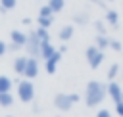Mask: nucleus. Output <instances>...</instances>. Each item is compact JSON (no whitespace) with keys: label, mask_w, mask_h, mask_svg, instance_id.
<instances>
[{"label":"nucleus","mask_w":123,"mask_h":117,"mask_svg":"<svg viewBox=\"0 0 123 117\" xmlns=\"http://www.w3.org/2000/svg\"><path fill=\"white\" fill-rule=\"evenodd\" d=\"M108 96V84L100 82V81H88L86 86H85V94H83V100L88 107H98L104 98Z\"/></svg>","instance_id":"1"},{"label":"nucleus","mask_w":123,"mask_h":117,"mask_svg":"<svg viewBox=\"0 0 123 117\" xmlns=\"http://www.w3.org/2000/svg\"><path fill=\"white\" fill-rule=\"evenodd\" d=\"M15 96L23 102V104H29V102H33L35 100V84L27 79V81H17V84H15Z\"/></svg>","instance_id":"2"},{"label":"nucleus","mask_w":123,"mask_h":117,"mask_svg":"<svg viewBox=\"0 0 123 117\" xmlns=\"http://www.w3.org/2000/svg\"><path fill=\"white\" fill-rule=\"evenodd\" d=\"M27 38H29V33H23V31H19V29H13V31L10 33V44H8L10 52H19V50H23L25 44H27Z\"/></svg>","instance_id":"3"},{"label":"nucleus","mask_w":123,"mask_h":117,"mask_svg":"<svg viewBox=\"0 0 123 117\" xmlns=\"http://www.w3.org/2000/svg\"><path fill=\"white\" fill-rule=\"evenodd\" d=\"M25 50H27V56H31V58H38V59H40L42 40H40V36L37 35V31H31V33H29V38H27Z\"/></svg>","instance_id":"4"},{"label":"nucleus","mask_w":123,"mask_h":117,"mask_svg":"<svg viewBox=\"0 0 123 117\" xmlns=\"http://www.w3.org/2000/svg\"><path fill=\"white\" fill-rule=\"evenodd\" d=\"M85 58H86L90 69H98V67L102 65V61H104V50H100L98 46L92 44V46H88V48L85 50Z\"/></svg>","instance_id":"5"},{"label":"nucleus","mask_w":123,"mask_h":117,"mask_svg":"<svg viewBox=\"0 0 123 117\" xmlns=\"http://www.w3.org/2000/svg\"><path fill=\"white\" fill-rule=\"evenodd\" d=\"M54 105L60 109V111H69L73 107V100H71V94H65V92H60L54 96Z\"/></svg>","instance_id":"6"},{"label":"nucleus","mask_w":123,"mask_h":117,"mask_svg":"<svg viewBox=\"0 0 123 117\" xmlns=\"http://www.w3.org/2000/svg\"><path fill=\"white\" fill-rule=\"evenodd\" d=\"M38 69H40L38 58H31V56H29L27 67H25V71H23V77H25V79H35V77H38Z\"/></svg>","instance_id":"7"},{"label":"nucleus","mask_w":123,"mask_h":117,"mask_svg":"<svg viewBox=\"0 0 123 117\" xmlns=\"http://www.w3.org/2000/svg\"><path fill=\"white\" fill-rule=\"evenodd\" d=\"M108 96L113 100V104L123 100V88H121V84L117 81H110L108 82Z\"/></svg>","instance_id":"8"},{"label":"nucleus","mask_w":123,"mask_h":117,"mask_svg":"<svg viewBox=\"0 0 123 117\" xmlns=\"http://www.w3.org/2000/svg\"><path fill=\"white\" fill-rule=\"evenodd\" d=\"M62 56H63V54H62L60 50H56V54H54L52 58L44 59V69H46V73H48V75H54V73H56V69H58V63H60Z\"/></svg>","instance_id":"9"},{"label":"nucleus","mask_w":123,"mask_h":117,"mask_svg":"<svg viewBox=\"0 0 123 117\" xmlns=\"http://www.w3.org/2000/svg\"><path fill=\"white\" fill-rule=\"evenodd\" d=\"M73 33H75V27H73V25H63V27L58 31V38H60L62 42H67V40L73 38Z\"/></svg>","instance_id":"10"},{"label":"nucleus","mask_w":123,"mask_h":117,"mask_svg":"<svg viewBox=\"0 0 123 117\" xmlns=\"http://www.w3.org/2000/svg\"><path fill=\"white\" fill-rule=\"evenodd\" d=\"M27 61H29V56H17V58L13 59V71H15L17 75H23V71H25V67H27Z\"/></svg>","instance_id":"11"},{"label":"nucleus","mask_w":123,"mask_h":117,"mask_svg":"<svg viewBox=\"0 0 123 117\" xmlns=\"http://www.w3.org/2000/svg\"><path fill=\"white\" fill-rule=\"evenodd\" d=\"M106 23L110 25V27H119V12H115V10H106Z\"/></svg>","instance_id":"12"},{"label":"nucleus","mask_w":123,"mask_h":117,"mask_svg":"<svg viewBox=\"0 0 123 117\" xmlns=\"http://www.w3.org/2000/svg\"><path fill=\"white\" fill-rule=\"evenodd\" d=\"M110 42H111L110 35H96V38H94V46H98L100 50H108Z\"/></svg>","instance_id":"13"},{"label":"nucleus","mask_w":123,"mask_h":117,"mask_svg":"<svg viewBox=\"0 0 123 117\" xmlns=\"http://www.w3.org/2000/svg\"><path fill=\"white\" fill-rule=\"evenodd\" d=\"M56 50H58V48H54V44H52V42H42L40 59H48V58H52V56L56 54Z\"/></svg>","instance_id":"14"},{"label":"nucleus","mask_w":123,"mask_h":117,"mask_svg":"<svg viewBox=\"0 0 123 117\" xmlns=\"http://www.w3.org/2000/svg\"><path fill=\"white\" fill-rule=\"evenodd\" d=\"M15 102V96L12 92H0V107H12Z\"/></svg>","instance_id":"15"},{"label":"nucleus","mask_w":123,"mask_h":117,"mask_svg":"<svg viewBox=\"0 0 123 117\" xmlns=\"http://www.w3.org/2000/svg\"><path fill=\"white\" fill-rule=\"evenodd\" d=\"M12 86H13V81L8 75H0V92H12Z\"/></svg>","instance_id":"16"},{"label":"nucleus","mask_w":123,"mask_h":117,"mask_svg":"<svg viewBox=\"0 0 123 117\" xmlns=\"http://www.w3.org/2000/svg\"><path fill=\"white\" fill-rule=\"evenodd\" d=\"M88 19H90V15H88L86 12H77V13L73 15V23H75V25H86Z\"/></svg>","instance_id":"17"},{"label":"nucleus","mask_w":123,"mask_h":117,"mask_svg":"<svg viewBox=\"0 0 123 117\" xmlns=\"http://www.w3.org/2000/svg\"><path fill=\"white\" fill-rule=\"evenodd\" d=\"M54 23V17H44V15H37V27H44V29H50Z\"/></svg>","instance_id":"18"},{"label":"nucleus","mask_w":123,"mask_h":117,"mask_svg":"<svg viewBox=\"0 0 123 117\" xmlns=\"http://www.w3.org/2000/svg\"><path fill=\"white\" fill-rule=\"evenodd\" d=\"M46 4L52 8V12H54V13H60V12L65 8V0H48Z\"/></svg>","instance_id":"19"},{"label":"nucleus","mask_w":123,"mask_h":117,"mask_svg":"<svg viewBox=\"0 0 123 117\" xmlns=\"http://www.w3.org/2000/svg\"><path fill=\"white\" fill-rule=\"evenodd\" d=\"M15 6H17V0H0V12H2V13L13 10Z\"/></svg>","instance_id":"20"},{"label":"nucleus","mask_w":123,"mask_h":117,"mask_svg":"<svg viewBox=\"0 0 123 117\" xmlns=\"http://www.w3.org/2000/svg\"><path fill=\"white\" fill-rule=\"evenodd\" d=\"M121 73V67H119V63H111L110 65V69H108V81H115V77Z\"/></svg>","instance_id":"21"},{"label":"nucleus","mask_w":123,"mask_h":117,"mask_svg":"<svg viewBox=\"0 0 123 117\" xmlns=\"http://www.w3.org/2000/svg\"><path fill=\"white\" fill-rule=\"evenodd\" d=\"M92 25H94V29H96V33H98V35H108V27H106L108 23H104V21L96 19V21H94Z\"/></svg>","instance_id":"22"},{"label":"nucleus","mask_w":123,"mask_h":117,"mask_svg":"<svg viewBox=\"0 0 123 117\" xmlns=\"http://www.w3.org/2000/svg\"><path fill=\"white\" fill-rule=\"evenodd\" d=\"M38 15H44V17H54L56 13L52 12V8H50L48 4H42V6L38 8Z\"/></svg>","instance_id":"23"},{"label":"nucleus","mask_w":123,"mask_h":117,"mask_svg":"<svg viewBox=\"0 0 123 117\" xmlns=\"http://www.w3.org/2000/svg\"><path fill=\"white\" fill-rule=\"evenodd\" d=\"M35 31H37V35L40 36V40H42V42H50V35H48V29H44V27H37Z\"/></svg>","instance_id":"24"},{"label":"nucleus","mask_w":123,"mask_h":117,"mask_svg":"<svg viewBox=\"0 0 123 117\" xmlns=\"http://www.w3.org/2000/svg\"><path fill=\"white\" fill-rule=\"evenodd\" d=\"M110 48H111L113 52H121V50H123V44H121L119 40H115V38H111V42H110Z\"/></svg>","instance_id":"25"},{"label":"nucleus","mask_w":123,"mask_h":117,"mask_svg":"<svg viewBox=\"0 0 123 117\" xmlns=\"http://www.w3.org/2000/svg\"><path fill=\"white\" fill-rule=\"evenodd\" d=\"M115 113H117L119 117H123V100H121V102H115Z\"/></svg>","instance_id":"26"},{"label":"nucleus","mask_w":123,"mask_h":117,"mask_svg":"<svg viewBox=\"0 0 123 117\" xmlns=\"http://www.w3.org/2000/svg\"><path fill=\"white\" fill-rule=\"evenodd\" d=\"M96 117H113V115L110 109H100V111H96Z\"/></svg>","instance_id":"27"},{"label":"nucleus","mask_w":123,"mask_h":117,"mask_svg":"<svg viewBox=\"0 0 123 117\" xmlns=\"http://www.w3.org/2000/svg\"><path fill=\"white\" fill-rule=\"evenodd\" d=\"M6 52H10V48H8V42H4V40H0V56H4Z\"/></svg>","instance_id":"28"},{"label":"nucleus","mask_w":123,"mask_h":117,"mask_svg":"<svg viewBox=\"0 0 123 117\" xmlns=\"http://www.w3.org/2000/svg\"><path fill=\"white\" fill-rule=\"evenodd\" d=\"M71 100H73V104H77V102H81V100H83V96H79V94H75V92H73V94H71Z\"/></svg>","instance_id":"29"},{"label":"nucleus","mask_w":123,"mask_h":117,"mask_svg":"<svg viewBox=\"0 0 123 117\" xmlns=\"http://www.w3.org/2000/svg\"><path fill=\"white\" fill-rule=\"evenodd\" d=\"M21 23H23V25H31V23H33V19H31V17H23V19H21Z\"/></svg>","instance_id":"30"},{"label":"nucleus","mask_w":123,"mask_h":117,"mask_svg":"<svg viewBox=\"0 0 123 117\" xmlns=\"http://www.w3.org/2000/svg\"><path fill=\"white\" fill-rule=\"evenodd\" d=\"M86 2H90V4H98V6H106L104 0H86Z\"/></svg>","instance_id":"31"},{"label":"nucleus","mask_w":123,"mask_h":117,"mask_svg":"<svg viewBox=\"0 0 123 117\" xmlns=\"http://www.w3.org/2000/svg\"><path fill=\"white\" fill-rule=\"evenodd\" d=\"M58 50H60V52H62V54H65V52H67V46H65V42H63V44H62V46H60V48H58Z\"/></svg>","instance_id":"32"},{"label":"nucleus","mask_w":123,"mask_h":117,"mask_svg":"<svg viewBox=\"0 0 123 117\" xmlns=\"http://www.w3.org/2000/svg\"><path fill=\"white\" fill-rule=\"evenodd\" d=\"M104 2H115V0H104Z\"/></svg>","instance_id":"33"},{"label":"nucleus","mask_w":123,"mask_h":117,"mask_svg":"<svg viewBox=\"0 0 123 117\" xmlns=\"http://www.w3.org/2000/svg\"><path fill=\"white\" fill-rule=\"evenodd\" d=\"M4 117H13V115H4Z\"/></svg>","instance_id":"34"},{"label":"nucleus","mask_w":123,"mask_h":117,"mask_svg":"<svg viewBox=\"0 0 123 117\" xmlns=\"http://www.w3.org/2000/svg\"><path fill=\"white\" fill-rule=\"evenodd\" d=\"M121 75H123V71H121Z\"/></svg>","instance_id":"35"}]
</instances>
